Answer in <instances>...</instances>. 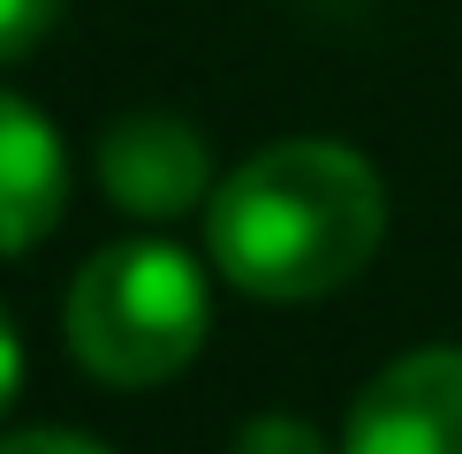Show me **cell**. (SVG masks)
I'll use <instances>...</instances> for the list:
<instances>
[{"label": "cell", "mask_w": 462, "mask_h": 454, "mask_svg": "<svg viewBox=\"0 0 462 454\" xmlns=\"http://www.w3.org/2000/svg\"><path fill=\"white\" fill-rule=\"evenodd\" d=\"M53 8H61V0H0V61H15V53H31L38 38H46Z\"/></svg>", "instance_id": "52a82bcc"}, {"label": "cell", "mask_w": 462, "mask_h": 454, "mask_svg": "<svg viewBox=\"0 0 462 454\" xmlns=\"http://www.w3.org/2000/svg\"><path fill=\"white\" fill-rule=\"evenodd\" d=\"M341 454H462V349H410L349 402Z\"/></svg>", "instance_id": "3957f363"}, {"label": "cell", "mask_w": 462, "mask_h": 454, "mask_svg": "<svg viewBox=\"0 0 462 454\" xmlns=\"http://www.w3.org/2000/svg\"><path fill=\"white\" fill-rule=\"evenodd\" d=\"M236 454H326V440L303 416H250L236 431Z\"/></svg>", "instance_id": "8992f818"}, {"label": "cell", "mask_w": 462, "mask_h": 454, "mask_svg": "<svg viewBox=\"0 0 462 454\" xmlns=\"http://www.w3.org/2000/svg\"><path fill=\"white\" fill-rule=\"evenodd\" d=\"M61 204H69V159L53 122L31 99L0 91V258H23L31 242H46Z\"/></svg>", "instance_id": "5b68a950"}, {"label": "cell", "mask_w": 462, "mask_h": 454, "mask_svg": "<svg viewBox=\"0 0 462 454\" xmlns=\"http://www.w3.org/2000/svg\"><path fill=\"white\" fill-rule=\"evenodd\" d=\"M15 378H23V340H15V326L0 318V409L15 402Z\"/></svg>", "instance_id": "9c48e42d"}, {"label": "cell", "mask_w": 462, "mask_h": 454, "mask_svg": "<svg viewBox=\"0 0 462 454\" xmlns=\"http://www.w3.org/2000/svg\"><path fill=\"white\" fill-rule=\"evenodd\" d=\"M387 235V189L349 144L288 137L243 159L205 204V242L243 295L311 303L372 265Z\"/></svg>", "instance_id": "6da1fadb"}, {"label": "cell", "mask_w": 462, "mask_h": 454, "mask_svg": "<svg viewBox=\"0 0 462 454\" xmlns=\"http://www.w3.org/2000/svg\"><path fill=\"white\" fill-rule=\"evenodd\" d=\"M205 326H213V295L175 242H114L69 288V349L106 386H160L189 371Z\"/></svg>", "instance_id": "7a4b0ae2"}, {"label": "cell", "mask_w": 462, "mask_h": 454, "mask_svg": "<svg viewBox=\"0 0 462 454\" xmlns=\"http://www.w3.org/2000/svg\"><path fill=\"white\" fill-rule=\"evenodd\" d=\"M0 454H114V447L84 440V431H8Z\"/></svg>", "instance_id": "ba28073f"}, {"label": "cell", "mask_w": 462, "mask_h": 454, "mask_svg": "<svg viewBox=\"0 0 462 454\" xmlns=\"http://www.w3.org/2000/svg\"><path fill=\"white\" fill-rule=\"evenodd\" d=\"M99 182L122 213L175 220L213 189V159H205V137L175 114H129L99 137Z\"/></svg>", "instance_id": "277c9868"}]
</instances>
